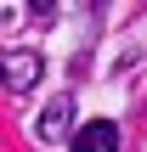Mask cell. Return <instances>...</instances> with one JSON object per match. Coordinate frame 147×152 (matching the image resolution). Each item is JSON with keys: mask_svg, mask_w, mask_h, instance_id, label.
Wrapping results in <instances>:
<instances>
[{"mask_svg": "<svg viewBox=\"0 0 147 152\" xmlns=\"http://www.w3.org/2000/svg\"><path fill=\"white\" fill-rule=\"evenodd\" d=\"M40 73H45L40 51H0V85H6L11 96H28V90L40 85Z\"/></svg>", "mask_w": 147, "mask_h": 152, "instance_id": "cell-1", "label": "cell"}, {"mask_svg": "<svg viewBox=\"0 0 147 152\" xmlns=\"http://www.w3.org/2000/svg\"><path fill=\"white\" fill-rule=\"evenodd\" d=\"M34 135H40V147H68L74 141V96H51L40 124H34Z\"/></svg>", "mask_w": 147, "mask_h": 152, "instance_id": "cell-2", "label": "cell"}, {"mask_svg": "<svg viewBox=\"0 0 147 152\" xmlns=\"http://www.w3.org/2000/svg\"><path fill=\"white\" fill-rule=\"evenodd\" d=\"M74 152H119V124H113V118H91V124H79Z\"/></svg>", "mask_w": 147, "mask_h": 152, "instance_id": "cell-3", "label": "cell"}, {"mask_svg": "<svg viewBox=\"0 0 147 152\" xmlns=\"http://www.w3.org/2000/svg\"><path fill=\"white\" fill-rule=\"evenodd\" d=\"M28 11H34V23H51L57 17V0H28Z\"/></svg>", "mask_w": 147, "mask_h": 152, "instance_id": "cell-4", "label": "cell"}]
</instances>
